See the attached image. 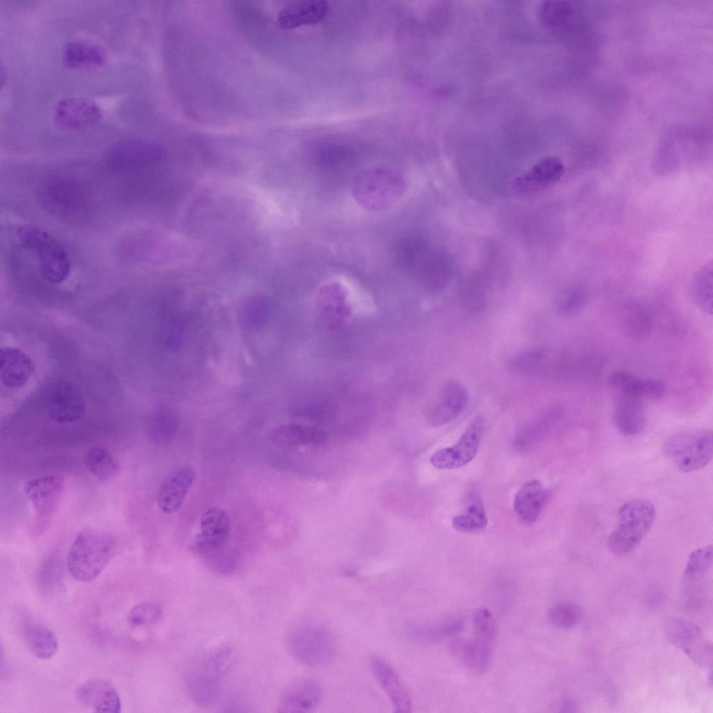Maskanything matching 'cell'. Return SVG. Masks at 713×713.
Returning a JSON list of instances; mask_svg holds the SVG:
<instances>
[{
    "label": "cell",
    "instance_id": "1",
    "mask_svg": "<svg viewBox=\"0 0 713 713\" xmlns=\"http://www.w3.org/2000/svg\"><path fill=\"white\" fill-rule=\"evenodd\" d=\"M117 551L116 538L109 533L86 528L77 534L68 554L71 576L82 582L95 580L107 567Z\"/></svg>",
    "mask_w": 713,
    "mask_h": 713
},
{
    "label": "cell",
    "instance_id": "2",
    "mask_svg": "<svg viewBox=\"0 0 713 713\" xmlns=\"http://www.w3.org/2000/svg\"><path fill=\"white\" fill-rule=\"evenodd\" d=\"M407 183L399 171L375 167L359 173L353 180L351 194L361 207L370 211L386 210L404 196Z\"/></svg>",
    "mask_w": 713,
    "mask_h": 713
},
{
    "label": "cell",
    "instance_id": "3",
    "mask_svg": "<svg viewBox=\"0 0 713 713\" xmlns=\"http://www.w3.org/2000/svg\"><path fill=\"white\" fill-rule=\"evenodd\" d=\"M655 515V508L648 500L636 499L624 503L608 539L611 552L624 555L634 550L650 531Z\"/></svg>",
    "mask_w": 713,
    "mask_h": 713
},
{
    "label": "cell",
    "instance_id": "4",
    "mask_svg": "<svg viewBox=\"0 0 713 713\" xmlns=\"http://www.w3.org/2000/svg\"><path fill=\"white\" fill-rule=\"evenodd\" d=\"M20 242L36 256L41 276L47 281L58 284L70 276L71 264L64 246L48 232L36 226H19Z\"/></svg>",
    "mask_w": 713,
    "mask_h": 713
},
{
    "label": "cell",
    "instance_id": "5",
    "mask_svg": "<svg viewBox=\"0 0 713 713\" xmlns=\"http://www.w3.org/2000/svg\"><path fill=\"white\" fill-rule=\"evenodd\" d=\"M287 645L294 658L310 667L328 664L336 652L331 631L315 622H304L293 626L287 635Z\"/></svg>",
    "mask_w": 713,
    "mask_h": 713
},
{
    "label": "cell",
    "instance_id": "6",
    "mask_svg": "<svg viewBox=\"0 0 713 713\" xmlns=\"http://www.w3.org/2000/svg\"><path fill=\"white\" fill-rule=\"evenodd\" d=\"M670 461L683 472H693L707 465L713 457V434L708 429H691L671 435L664 444Z\"/></svg>",
    "mask_w": 713,
    "mask_h": 713
},
{
    "label": "cell",
    "instance_id": "7",
    "mask_svg": "<svg viewBox=\"0 0 713 713\" xmlns=\"http://www.w3.org/2000/svg\"><path fill=\"white\" fill-rule=\"evenodd\" d=\"M40 198L51 212L65 217L84 214L91 205L90 191L81 180L70 176H56L47 180Z\"/></svg>",
    "mask_w": 713,
    "mask_h": 713
},
{
    "label": "cell",
    "instance_id": "8",
    "mask_svg": "<svg viewBox=\"0 0 713 713\" xmlns=\"http://www.w3.org/2000/svg\"><path fill=\"white\" fill-rule=\"evenodd\" d=\"M64 478L53 474L26 482L24 489L34 510L31 533L40 537L48 528L61 500Z\"/></svg>",
    "mask_w": 713,
    "mask_h": 713
},
{
    "label": "cell",
    "instance_id": "9",
    "mask_svg": "<svg viewBox=\"0 0 713 713\" xmlns=\"http://www.w3.org/2000/svg\"><path fill=\"white\" fill-rule=\"evenodd\" d=\"M164 158L162 148L153 143L130 139L117 143L106 153L104 164L111 171L134 174L153 168Z\"/></svg>",
    "mask_w": 713,
    "mask_h": 713
},
{
    "label": "cell",
    "instance_id": "10",
    "mask_svg": "<svg viewBox=\"0 0 713 713\" xmlns=\"http://www.w3.org/2000/svg\"><path fill=\"white\" fill-rule=\"evenodd\" d=\"M483 430V417L476 416L455 445L439 450L431 456L432 466L444 470L455 469L467 464L477 454Z\"/></svg>",
    "mask_w": 713,
    "mask_h": 713
},
{
    "label": "cell",
    "instance_id": "11",
    "mask_svg": "<svg viewBox=\"0 0 713 713\" xmlns=\"http://www.w3.org/2000/svg\"><path fill=\"white\" fill-rule=\"evenodd\" d=\"M46 404L48 416L58 423H70L80 420L86 409L81 391L65 380L58 381L51 387Z\"/></svg>",
    "mask_w": 713,
    "mask_h": 713
},
{
    "label": "cell",
    "instance_id": "12",
    "mask_svg": "<svg viewBox=\"0 0 713 713\" xmlns=\"http://www.w3.org/2000/svg\"><path fill=\"white\" fill-rule=\"evenodd\" d=\"M230 522L227 513L212 507L207 509L201 520V533L193 542V549L209 562L227 542Z\"/></svg>",
    "mask_w": 713,
    "mask_h": 713
},
{
    "label": "cell",
    "instance_id": "13",
    "mask_svg": "<svg viewBox=\"0 0 713 713\" xmlns=\"http://www.w3.org/2000/svg\"><path fill=\"white\" fill-rule=\"evenodd\" d=\"M671 641L701 666L712 665V645L694 624L680 619H671L666 624Z\"/></svg>",
    "mask_w": 713,
    "mask_h": 713
},
{
    "label": "cell",
    "instance_id": "14",
    "mask_svg": "<svg viewBox=\"0 0 713 713\" xmlns=\"http://www.w3.org/2000/svg\"><path fill=\"white\" fill-rule=\"evenodd\" d=\"M102 117L100 107L93 101L80 97L61 100L54 110L56 123L68 130L86 128L97 123Z\"/></svg>",
    "mask_w": 713,
    "mask_h": 713
},
{
    "label": "cell",
    "instance_id": "15",
    "mask_svg": "<svg viewBox=\"0 0 713 713\" xmlns=\"http://www.w3.org/2000/svg\"><path fill=\"white\" fill-rule=\"evenodd\" d=\"M370 668L375 679L389 698L394 712H411V696L394 668L386 660L375 655L370 659Z\"/></svg>",
    "mask_w": 713,
    "mask_h": 713
},
{
    "label": "cell",
    "instance_id": "16",
    "mask_svg": "<svg viewBox=\"0 0 713 713\" xmlns=\"http://www.w3.org/2000/svg\"><path fill=\"white\" fill-rule=\"evenodd\" d=\"M195 478L191 466L175 468L164 479L157 493V503L162 511L171 514L179 510Z\"/></svg>",
    "mask_w": 713,
    "mask_h": 713
},
{
    "label": "cell",
    "instance_id": "17",
    "mask_svg": "<svg viewBox=\"0 0 713 713\" xmlns=\"http://www.w3.org/2000/svg\"><path fill=\"white\" fill-rule=\"evenodd\" d=\"M465 387L456 381L448 382L443 388L438 402L430 409L427 418L435 427L448 424L458 417L469 403Z\"/></svg>",
    "mask_w": 713,
    "mask_h": 713
},
{
    "label": "cell",
    "instance_id": "18",
    "mask_svg": "<svg viewBox=\"0 0 713 713\" xmlns=\"http://www.w3.org/2000/svg\"><path fill=\"white\" fill-rule=\"evenodd\" d=\"M320 685L314 680H298L283 691L279 703V712L306 713L314 710L322 698Z\"/></svg>",
    "mask_w": 713,
    "mask_h": 713
},
{
    "label": "cell",
    "instance_id": "19",
    "mask_svg": "<svg viewBox=\"0 0 713 713\" xmlns=\"http://www.w3.org/2000/svg\"><path fill=\"white\" fill-rule=\"evenodd\" d=\"M77 699L95 712L119 713L121 700L117 690L103 680H90L79 685L75 691Z\"/></svg>",
    "mask_w": 713,
    "mask_h": 713
},
{
    "label": "cell",
    "instance_id": "20",
    "mask_svg": "<svg viewBox=\"0 0 713 713\" xmlns=\"http://www.w3.org/2000/svg\"><path fill=\"white\" fill-rule=\"evenodd\" d=\"M329 9L328 3L322 0L297 1L279 11L277 22L279 26L284 29L313 25L322 21L327 15Z\"/></svg>",
    "mask_w": 713,
    "mask_h": 713
},
{
    "label": "cell",
    "instance_id": "21",
    "mask_svg": "<svg viewBox=\"0 0 713 713\" xmlns=\"http://www.w3.org/2000/svg\"><path fill=\"white\" fill-rule=\"evenodd\" d=\"M492 641L476 637L471 640L456 638L450 645V651L464 668L473 674L486 671L492 657Z\"/></svg>",
    "mask_w": 713,
    "mask_h": 713
},
{
    "label": "cell",
    "instance_id": "22",
    "mask_svg": "<svg viewBox=\"0 0 713 713\" xmlns=\"http://www.w3.org/2000/svg\"><path fill=\"white\" fill-rule=\"evenodd\" d=\"M33 371V363L24 352L16 347L1 348L0 377L6 386L17 389L24 386Z\"/></svg>",
    "mask_w": 713,
    "mask_h": 713
},
{
    "label": "cell",
    "instance_id": "23",
    "mask_svg": "<svg viewBox=\"0 0 713 713\" xmlns=\"http://www.w3.org/2000/svg\"><path fill=\"white\" fill-rule=\"evenodd\" d=\"M609 383L622 395L637 399L656 400L661 398L666 391L661 381L643 378L622 370L612 373Z\"/></svg>",
    "mask_w": 713,
    "mask_h": 713
},
{
    "label": "cell",
    "instance_id": "24",
    "mask_svg": "<svg viewBox=\"0 0 713 713\" xmlns=\"http://www.w3.org/2000/svg\"><path fill=\"white\" fill-rule=\"evenodd\" d=\"M549 499V492L537 480L524 483L514 499V510L519 520L525 524L535 522Z\"/></svg>",
    "mask_w": 713,
    "mask_h": 713
},
{
    "label": "cell",
    "instance_id": "25",
    "mask_svg": "<svg viewBox=\"0 0 713 713\" xmlns=\"http://www.w3.org/2000/svg\"><path fill=\"white\" fill-rule=\"evenodd\" d=\"M565 171L562 161L547 157L537 162L528 171L519 177L517 186L523 190H539L555 185Z\"/></svg>",
    "mask_w": 713,
    "mask_h": 713
},
{
    "label": "cell",
    "instance_id": "26",
    "mask_svg": "<svg viewBox=\"0 0 713 713\" xmlns=\"http://www.w3.org/2000/svg\"><path fill=\"white\" fill-rule=\"evenodd\" d=\"M644 405L639 399L622 395L613 409V421L620 433L625 436L640 434L646 425Z\"/></svg>",
    "mask_w": 713,
    "mask_h": 713
},
{
    "label": "cell",
    "instance_id": "27",
    "mask_svg": "<svg viewBox=\"0 0 713 713\" xmlns=\"http://www.w3.org/2000/svg\"><path fill=\"white\" fill-rule=\"evenodd\" d=\"M620 327L627 338L634 340L646 338L651 333L652 319L648 309L638 303H629L619 314Z\"/></svg>",
    "mask_w": 713,
    "mask_h": 713
},
{
    "label": "cell",
    "instance_id": "28",
    "mask_svg": "<svg viewBox=\"0 0 713 713\" xmlns=\"http://www.w3.org/2000/svg\"><path fill=\"white\" fill-rule=\"evenodd\" d=\"M62 60L70 68H96L105 62L103 50L91 42L73 40L68 42L63 50Z\"/></svg>",
    "mask_w": 713,
    "mask_h": 713
},
{
    "label": "cell",
    "instance_id": "29",
    "mask_svg": "<svg viewBox=\"0 0 713 713\" xmlns=\"http://www.w3.org/2000/svg\"><path fill=\"white\" fill-rule=\"evenodd\" d=\"M24 639L32 652L41 659H49L54 656L58 648L54 634L42 624L28 621L22 627Z\"/></svg>",
    "mask_w": 713,
    "mask_h": 713
},
{
    "label": "cell",
    "instance_id": "30",
    "mask_svg": "<svg viewBox=\"0 0 713 713\" xmlns=\"http://www.w3.org/2000/svg\"><path fill=\"white\" fill-rule=\"evenodd\" d=\"M84 462L88 470L99 481L107 482L120 471L117 460L104 448L95 446L86 453Z\"/></svg>",
    "mask_w": 713,
    "mask_h": 713
},
{
    "label": "cell",
    "instance_id": "31",
    "mask_svg": "<svg viewBox=\"0 0 713 713\" xmlns=\"http://www.w3.org/2000/svg\"><path fill=\"white\" fill-rule=\"evenodd\" d=\"M322 434L316 430L301 425L284 424L275 428L271 434L272 441L280 446H294L320 442Z\"/></svg>",
    "mask_w": 713,
    "mask_h": 713
},
{
    "label": "cell",
    "instance_id": "32",
    "mask_svg": "<svg viewBox=\"0 0 713 713\" xmlns=\"http://www.w3.org/2000/svg\"><path fill=\"white\" fill-rule=\"evenodd\" d=\"M452 525L460 532L471 533L484 530L487 518L482 500L478 498L470 503L467 510L453 518Z\"/></svg>",
    "mask_w": 713,
    "mask_h": 713
},
{
    "label": "cell",
    "instance_id": "33",
    "mask_svg": "<svg viewBox=\"0 0 713 713\" xmlns=\"http://www.w3.org/2000/svg\"><path fill=\"white\" fill-rule=\"evenodd\" d=\"M544 358V352L540 349L526 350L512 358L509 368L517 375L532 376L540 373Z\"/></svg>",
    "mask_w": 713,
    "mask_h": 713
},
{
    "label": "cell",
    "instance_id": "34",
    "mask_svg": "<svg viewBox=\"0 0 713 713\" xmlns=\"http://www.w3.org/2000/svg\"><path fill=\"white\" fill-rule=\"evenodd\" d=\"M189 689L193 699L204 705L214 700L218 691V684L212 675L198 673L190 679Z\"/></svg>",
    "mask_w": 713,
    "mask_h": 713
},
{
    "label": "cell",
    "instance_id": "35",
    "mask_svg": "<svg viewBox=\"0 0 713 713\" xmlns=\"http://www.w3.org/2000/svg\"><path fill=\"white\" fill-rule=\"evenodd\" d=\"M162 614V608L157 602L146 601L133 606L128 613L127 620L134 627H141L156 622Z\"/></svg>",
    "mask_w": 713,
    "mask_h": 713
},
{
    "label": "cell",
    "instance_id": "36",
    "mask_svg": "<svg viewBox=\"0 0 713 713\" xmlns=\"http://www.w3.org/2000/svg\"><path fill=\"white\" fill-rule=\"evenodd\" d=\"M712 544L694 550L688 559L684 570L685 579L693 580L702 577L712 566Z\"/></svg>",
    "mask_w": 713,
    "mask_h": 713
},
{
    "label": "cell",
    "instance_id": "37",
    "mask_svg": "<svg viewBox=\"0 0 713 713\" xmlns=\"http://www.w3.org/2000/svg\"><path fill=\"white\" fill-rule=\"evenodd\" d=\"M177 430V419L169 410L163 409L155 414L151 425L154 439L165 442L173 437Z\"/></svg>",
    "mask_w": 713,
    "mask_h": 713
},
{
    "label": "cell",
    "instance_id": "38",
    "mask_svg": "<svg viewBox=\"0 0 713 713\" xmlns=\"http://www.w3.org/2000/svg\"><path fill=\"white\" fill-rule=\"evenodd\" d=\"M61 565L52 557L47 559L40 567L38 574V584L43 590L54 591L61 585Z\"/></svg>",
    "mask_w": 713,
    "mask_h": 713
},
{
    "label": "cell",
    "instance_id": "39",
    "mask_svg": "<svg viewBox=\"0 0 713 713\" xmlns=\"http://www.w3.org/2000/svg\"><path fill=\"white\" fill-rule=\"evenodd\" d=\"M691 296L695 304L704 312L712 313V278L698 277L694 281Z\"/></svg>",
    "mask_w": 713,
    "mask_h": 713
},
{
    "label": "cell",
    "instance_id": "40",
    "mask_svg": "<svg viewBox=\"0 0 713 713\" xmlns=\"http://www.w3.org/2000/svg\"><path fill=\"white\" fill-rule=\"evenodd\" d=\"M580 612L574 604L559 603L551 607L549 611L550 621L556 627L570 628L579 620Z\"/></svg>",
    "mask_w": 713,
    "mask_h": 713
},
{
    "label": "cell",
    "instance_id": "41",
    "mask_svg": "<svg viewBox=\"0 0 713 713\" xmlns=\"http://www.w3.org/2000/svg\"><path fill=\"white\" fill-rule=\"evenodd\" d=\"M268 312L267 301L265 299H252L242 309L241 318L246 327L256 328L266 321Z\"/></svg>",
    "mask_w": 713,
    "mask_h": 713
},
{
    "label": "cell",
    "instance_id": "42",
    "mask_svg": "<svg viewBox=\"0 0 713 713\" xmlns=\"http://www.w3.org/2000/svg\"><path fill=\"white\" fill-rule=\"evenodd\" d=\"M473 629L476 637L492 641L496 632V625L491 612L480 608L475 611L472 618Z\"/></svg>",
    "mask_w": 713,
    "mask_h": 713
},
{
    "label": "cell",
    "instance_id": "43",
    "mask_svg": "<svg viewBox=\"0 0 713 713\" xmlns=\"http://www.w3.org/2000/svg\"><path fill=\"white\" fill-rule=\"evenodd\" d=\"M584 293L579 290H571L561 294L556 301L558 312L564 315L579 313L585 305Z\"/></svg>",
    "mask_w": 713,
    "mask_h": 713
}]
</instances>
